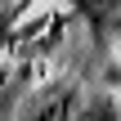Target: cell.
<instances>
[{
    "mask_svg": "<svg viewBox=\"0 0 121 121\" xmlns=\"http://www.w3.org/2000/svg\"><path fill=\"white\" fill-rule=\"evenodd\" d=\"M76 108H81V90L76 85H58V90H45L22 112V121H76Z\"/></svg>",
    "mask_w": 121,
    "mask_h": 121,
    "instance_id": "cell-1",
    "label": "cell"
},
{
    "mask_svg": "<svg viewBox=\"0 0 121 121\" xmlns=\"http://www.w3.org/2000/svg\"><path fill=\"white\" fill-rule=\"evenodd\" d=\"M4 9H9V0H0V13H4Z\"/></svg>",
    "mask_w": 121,
    "mask_h": 121,
    "instance_id": "cell-4",
    "label": "cell"
},
{
    "mask_svg": "<svg viewBox=\"0 0 121 121\" xmlns=\"http://www.w3.org/2000/svg\"><path fill=\"white\" fill-rule=\"evenodd\" d=\"M76 121H121V103L112 94H85L76 108Z\"/></svg>",
    "mask_w": 121,
    "mask_h": 121,
    "instance_id": "cell-2",
    "label": "cell"
},
{
    "mask_svg": "<svg viewBox=\"0 0 121 121\" xmlns=\"http://www.w3.org/2000/svg\"><path fill=\"white\" fill-rule=\"evenodd\" d=\"M112 85H121V49H117V63H112V76H108Z\"/></svg>",
    "mask_w": 121,
    "mask_h": 121,
    "instance_id": "cell-3",
    "label": "cell"
}]
</instances>
